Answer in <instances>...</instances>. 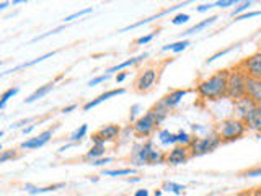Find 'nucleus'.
<instances>
[{"label":"nucleus","mask_w":261,"mask_h":196,"mask_svg":"<svg viewBox=\"0 0 261 196\" xmlns=\"http://www.w3.org/2000/svg\"><path fill=\"white\" fill-rule=\"evenodd\" d=\"M106 154V147L105 145H92V149H90L87 154H85V160H96V159H101L105 157Z\"/></svg>","instance_id":"24"},{"label":"nucleus","mask_w":261,"mask_h":196,"mask_svg":"<svg viewBox=\"0 0 261 196\" xmlns=\"http://www.w3.org/2000/svg\"><path fill=\"white\" fill-rule=\"evenodd\" d=\"M235 196H251V190H245V191H240V193H237Z\"/></svg>","instance_id":"54"},{"label":"nucleus","mask_w":261,"mask_h":196,"mask_svg":"<svg viewBox=\"0 0 261 196\" xmlns=\"http://www.w3.org/2000/svg\"><path fill=\"white\" fill-rule=\"evenodd\" d=\"M186 5H188V2H185V4H178V5H175V7H170V8H167V10L160 12L159 15H153V16H149V18H145V20H141V21H137V23H133V24H129V27L122 28V30H121L119 33H124V31H129V30L139 28V27H144V24H147V23H152V21H155V20L162 18V16H165V15L171 13V12H175V10H179V8H181V7H186Z\"/></svg>","instance_id":"12"},{"label":"nucleus","mask_w":261,"mask_h":196,"mask_svg":"<svg viewBox=\"0 0 261 196\" xmlns=\"http://www.w3.org/2000/svg\"><path fill=\"white\" fill-rule=\"evenodd\" d=\"M111 160H113L111 157H101V159L93 160V162H92V165H95V167H101V165H106V163H110Z\"/></svg>","instance_id":"45"},{"label":"nucleus","mask_w":261,"mask_h":196,"mask_svg":"<svg viewBox=\"0 0 261 196\" xmlns=\"http://www.w3.org/2000/svg\"><path fill=\"white\" fill-rule=\"evenodd\" d=\"M155 149L153 141H145V142H139L134 144L133 152H130V159L136 163V165H149V155Z\"/></svg>","instance_id":"6"},{"label":"nucleus","mask_w":261,"mask_h":196,"mask_svg":"<svg viewBox=\"0 0 261 196\" xmlns=\"http://www.w3.org/2000/svg\"><path fill=\"white\" fill-rule=\"evenodd\" d=\"M253 106H255V102H253L250 96H243V98H240V100L233 102V111L237 114L235 118L245 119V116H247V114L253 110Z\"/></svg>","instance_id":"13"},{"label":"nucleus","mask_w":261,"mask_h":196,"mask_svg":"<svg viewBox=\"0 0 261 196\" xmlns=\"http://www.w3.org/2000/svg\"><path fill=\"white\" fill-rule=\"evenodd\" d=\"M136 168H111V170H103L105 177H126V175H134Z\"/></svg>","instance_id":"28"},{"label":"nucleus","mask_w":261,"mask_h":196,"mask_svg":"<svg viewBox=\"0 0 261 196\" xmlns=\"http://www.w3.org/2000/svg\"><path fill=\"white\" fill-rule=\"evenodd\" d=\"M92 142H93V145H105L106 142L103 141V137L100 136V134H92Z\"/></svg>","instance_id":"46"},{"label":"nucleus","mask_w":261,"mask_h":196,"mask_svg":"<svg viewBox=\"0 0 261 196\" xmlns=\"http://www.w3.org/2000/svg\"><path fill=\"white\" fill-rule=\"evenodd\" d=\"M243 177H248V178H256V177H261V167H256V168H251V170L243 172Z\"/></svg>","instance_id":"41"},{"label":"nucleus","mask_w":261,"mask_h":196,"mask_svg":"<svg viewBox=\"0 0 261 196\" xmlns=\"http://www.w3.org/2000/svg\"><path fill=\"white\" fill-rule=\"evenodd\" d=\"M247 96H250L255 105H261V80L250 79L247 80Z\"/></svg>","instance_id":"16"},{"label":"nucleus","mask_w":261,"mask_h":196,"mask_svg":"<svg viewBox=\"0 0 261 196\" xmlns=\"http://www.w3.org/2000/svg\"><path fill=\"white\" fill-rule=\"evenodd\" d=\"M152 111L155 113V116H157V121H159V125H162V122L165 121V118L168 116V113H170V110H168L167 106L163 105L162 102L155 103V105L152 106Z\"/></svg>","instance_id":"25"},{"label":"nucleus","mask_w":261,"mask_h":196,"mask_svg":"<svg viewBox=\"0 0 261 196\" xmlns=\"http://www.w3.org/2000/svg\"><path fill=\"white\" fill-rule=\"evenodd\" d=\"M153 194H155V196H162V190H155Z\"/></svg>","instance_id":"57"},{"label":"nucleus","mask_w":261,"mask_h":196,"mask_svg":"<svg viewBox=\"0 0 261 196\" xmlns=\"http://www.w3.org/2000/svg\"><path fill=\"white\" fill-rule=\"evenodd\" d=\"M193 136L190 133H186V131H178L176 133V145H183V147H190L191 142H193Z\"/></svg>","instance_id":"29"},{"label":"nucleus","mask_w":261,"mask_h":196,"mask_svg":"<svg viewBox=\"0 0 261 196\" xmlns=\"http://www.w3.org/2000/svg\"><path fill=\"white\" fill-rule=\"evenodd\" d=\"M247 72L242 69V65L228 69V79H227V98L237 102L240 98L247 96Z\"/></svg>","instance_id":"2"},{"label":"nucleus","mask_w":261,"mask_h":196,"mask_svg":"<svg viewBox=\"0 0 261 196\" xmlns=\"http://www.w3.org/2000/svg\"><path fill=\"white\" fill-rule=\"evenodd\" d=\"M190 147L175 145L170 152H167V163L168 165H181V163H186L190 160Z\"/></svg>","instance_id":"10"},{"label":"nucleus","mask_w":261,"mask_h":196,"mask_svg":"<svg viewBox=\"0 0 261 196\" xmlns=\"http://www.w3.org/2000/svg\"><path fill=\"white\" fill-rule=\"evenodd\" d=\"M188 20H190V15H188V13H178V15L173 16V18H171V23H173V24H185Z\"/></svg>","instance_id":"36"},{"label":"nucleus","mask_w":261,"mask_h":196,"mask_svg":"<svg viewBox=\"0 0 261 196\" xmlns=\"http://www.w3.org/2000/svg\"><path fill=\"white\" fill-rule=\"evenodd\" d=\"M190 46V41L188 39H181V41H176V43H171L162 47V51H171V53H181L185 49Z\"/></svg>","instance_id":"26"},{"label":"nucleus","mask_w":261,"mask_h":196,"mask_svg":"<svg viewBox=\"0 0 261 196\" xmlns=\"http://www.w3.org/2000/svg\"><path fill=\"white\" fill-rule=\"evenodd\" d=\"M92 12H93L92 8H84V10H79V12H75V13H72V15H69V16H65V18H64V23H69V21H72V20L80 18V16L88 15V13H92Z\"/></svg>","instance_id":"34"},{"label":"nucleus","mask_w":261,"mask_h":196,"mask_svg":"<svg viewBox=\"0 0 261 196\" xmlns=\"http://www.w3.org/2000/svg\"><path fill=\"white\" fill-rule=\"evenodd\" d=\"M16 155H18V152H16L15 149L2 151V154H0V163H5L7 160H12V159L16 157Z\"/></svg>","instance_id":"35"},{"label":"nucleus","mask_w":261,"mask_h":196,"mask_svg":"<svg viewBox=\"0 0 261 196\" xmlns=\"http://www.w3.org/2000/svg\"><path fill=\"white\" fill-rule=\"evenodd\" d=\"M98 134L103 137L105 142L114 141V139H118L121 136V128L118 125H105L98 129Z\"/></svg>","instance_id":"18"},{"label":"nucleus","mask_w":261,"mask_h":196,"mask_svg":"<svg viewBox=\"0 0 261 196\" xmlns=\"http://www.w3.org/2000/svg\"><path fill=\"white\" fill-rule=\"evenodd\" d=\"M245 125H247V129L253 131V133L261 134V105H255L253 110L245 116Z\"/></svg>","instance_id":"11"},{"label":"nucleus","mask_w":261,"mask_h":196,"mask_svg":"<svg viewBox=\"0 0 261 196\" xmlns=\"http://www.w3.org/2000/svg\"><path fill=\"white\" fill-rule=\"evenodd\" d=\"M65 28V24H62V27H57V28H54V30H51V31H47L46 35H43V36H38V38H35L33 41H41V39H44V38H47V36H53V35H56V33H59V31H62Z\"/></svg>","instance_id":"40"},{"label":"nucleus","mask_w":261,"mask_h":196,"mask_svg":"<svg viewBox=\"0 0 261 196\" xmlns=\"http://www.w3.org/2000/svg\"><path fill=\"white\" fill-rule=\"evenodd\" d=\"M35 128H36V125H30L28 128H23V134H30Z\"/></svg>","instance_id":"52"},{"label":"nucleus","mask_w":261,"mask_h":196,"mask_svg":"<svg viewBox=\"0 0 261 196\" xmlns=\"http://www.w3.org/2000/svg\"><path fill=\"white\" fill-rule=\"evenodd\" d=\"M261 15V10H256V12H247L240 16H237L235 21H240V20H248V18H255V16H259Z\"/></svg>","instance_id":"39"},{"label":"nucleus","mask_w":261,"mask_h":196,"mask_svg":"<svg viewBox=\"0 0 261 196\" xmlns=\"http://www.w3.org/2000/svg\"><path fill=\"white\" fill-rule=\"evenodd\" d=\"M220 144H222V139L217 133H211L204 137H194L190 145V154L191 157H201V155L214 152Z\"/></svg>","instance_id":"4"},{"label":"nucleus","mask_w":261,"mask_h":196,"mask_svg":"<svg viewBox=\"0 0 261 196\" xmlns=\"http://www.w3.org/2000/svg\"><path fill=\"white\" fill-rule=\"evenodd\" d=\"M253 5V2H250V0H248V2H242L239 7H235L233 8V12H232V16H233V18H237V16H240V15H243V13H247L248 12V8Z\"/></svg>","instance_id":"33"},{"label":"nucleus","mask_w":261,"mask_h":196,"mask_svg":"<svg viewBox=\"0 0 261 196\" xmlns=\"http://www.w3.org/2000/svg\"><path fill=\"white\" fill-rule=\"evenodd\" d=\"M240 65L250 79L261 80V51H256L251 56H248L247 59H243L240 62Z\"/></svg>","instance_id":"7"},{"label":"nucleus","mask_w":261,"mask_h":196,"mask_svg":"<svg viewBox=\"0 0 261 196\" xmlns=\"http://www.w3.org/2000/svg\"><path fill=\"white\" fill-rule=\"evenodd\" d=\"M126 182H127V183H137V182H141V177H136V178H126Z\"/></svg>","instance_id":"53"},{"label":"nucleus","mask_w":261,"mask_h":196,"mask_svg":"<svg viewBox=\"0 0 261 196\" xmlns=\"http://www.w3.org/2000/svg\"><path fill=\"white\" fill-rule=\"evenodd\" d=\"M77 108V105L75 103H72V105H69V106H65V108H62V113L65 114V113H70V111H73Z\"/></svg>","instance_id":"49"},{"label":"nucleus","mask_w":261,"mask_h":196,"mask_svg":"<svg viewBox=\"0 0 261 196\" xmlns=\"http://www.w3.org/2000/svg\"><path fill=\"white\" fill-rule=\"evenodd\" d=\"M237 2L235 0H219V2L214 4V7H219V8H227V7H232L235 5Z\"/></svg>","instance_id":"44"},{"label":"nucleus","mask_w":261,"mask_h":196,"mask_svg":"<svg viewBox=\"0 0 261 196\" xmlns=\"http://www.w3.org/2000/svg\"><path fill=\"white\" fill-rule=\"evenodd\" d=\"M217 18H219L217 15H212V16H209V18L202 20V21H199V23H196L194 27L188 28L185 33H181V38H183V36H190V35H194V33H198V31H202L204 28H207V27H211V24H214Z\"/></svg>","instance_id":"20"},{"label":"nucleus","mask_w":261,"mask_h":196,"mask_svg":"<svg viewBox=\"0 0 261 196\" xmlns=\"http://www.w3.org/2000/svg\"><path fill=\"white\" fill-rule=\"evenodd\" d=\"M124 93H126V90H124V88H114V90H108V92H105V93H101L100 96H96L95 100H92V102L85 103V105H84V111H88V110L95 108V106H98V105L103 103V102H106V100H110V98H113V96L124 95Z\"/></svg>","instance_id":"15"},{"label":"nucleus","mask_w":261,"mask_h":196,"mask_svg":"<svg viewBox=\"0 0 261 196\" xmlns=\"http://www.w3.org/2000/svg\"><path fill=\"white\" fill-rule=\"evenodd\" d=\"M188 93H190V90H173V92H170L163 98H160V102L165 105L168 110H173L175 106H178L179 103H181V100Z\"/></svg>","instance_id":"14"},{"label":"nucleus","mask_w":261,"mask_h":196,"mask_svg":"<svg viewBox=\"0 0 261 196\" xmlns=\"http://www.w3.org/2000/svg\"><path fill=\"white\" fill-rule=\"evenodd\" d=\"M150 193H149V190H145V188H144V190H137L133 196H149Z\"/></svg>","instance_id":"50"},{"label":"nucleus","mask_w":261,"mask_h":196,"mask_svg":"<svg viewBox=\"0 0 261 196\" xmlns=\"http://www.w3.org/2000/svg\"><path fill=\"white\" fill-rule=\"evenodd\" d=\"M61 188H65V183H54V185H49V186H33V185H24V191L30 193V194H41V193H47V191H57Z\"/></svg>","instance_id":"21"},{"label":"nucleus","mask_w":261,"mask_h":196,"mask_svg":"<svg viewBox=\"0 0 261 196\" xmlns=\"http://www.w3.org/2000/svg\"><path fill=\"white\" fill-rule=\"evenodd\" d=\"M211 8H214V4H204V5H199L198 8H196V12L202 13V12H207V10H211Z\"/></svg>","instance_id":"47"},{"label":"nucleus","mask_w":261,"mask_h":196,"mask_svg":"<svg viewBox=\"0 0 261 196\" xmlns=\"http://www.w3.org/2000/svg\"><path fill=\"white\" fill-rule=\"evenodd\" d=\"M216 133L222 139V142H232L245 136V133H247V125H245L243 119L233 116L220 122Z\"/></svg>","instance_id":"3"},{"label":"nucleus","mask_w":261,"mask_h":196,"mask_svg":"<svg viewBox=\"0 0 261 196\" xmlns=\"http://www.w3.org/2000/svg\"><path fill=\"white\" fill-rule=\"evenodd\" d=\"M259 33H261V30H259Z\"/></svg>","instance_id":"58"},{"label":"nucleus","mask_w":261,"mask_h":196,"mask_svg":"<svg viewBox=\"0 0 261 196\" xmlns=\"http://www.w3.org/2000/svg\"><path fill=\"white\" fill-rule=\"evenodd\" d=\"M139 110H141V105H133V106H130V111H129V119L133 121V122H136V116H137Z\"/></svg>","instance_id":"43"},{"label":"nucleus","mask_w":261,"mask_h":196,"mask_svg":"<svg viewBox=\"0 0 261 196\" xmlns=\"http://www.w3.org/2000/svg\"><path fill=\"white\" fill-rule=\"evenodd\" d=\"M159 126V121L152 108L147 111L144 116L137 118L136 122H133V133L139 137H150V134L155 131V128Z\"/></svg>","instance_id":"5"},{"label":"nucleus","mask_w":261,"mask_h":196,"mask_svg":"<svg viewBox=\"0 0 261 196\" xmlns=\"http://www.w3.org/2000/svg\"><path fill=\"white\" fill-rule=\"evenodd\" d=\"M8 5H10L8 2H2V4H0V10H5V8H7Z\"/></svg>","instance_id":"56"},{"label":"nucleus","mask_w":261,"mask_h":196,"mask_svg":"<svg viewBox=\"0 0 261 196\" xmlns=\"http://www.w3.org/2000/svg\"><path fill=\"white\" fill-rule=\"evenodd\" d=\"M251 196H261V186L255 188V190H251Z\"/></svg>","instance_id":"55"},{"label":"nucleus","mask_w":261,"mask_h":196,"mask_svg":"<svg viewBox=\"0 0 261 196\" xmlns=\"http://www.w3.org/2000/svg\"><path fill=\"white\" fill-rule=\"evenodd\" d=\"M159 141L162 145H173L176 144V133H171L168 129L159 131Z\"/></svg>","instance_id":"23"},{"label":"nucleus","mask_w":261,"mask_h":196,"mask_svg":"<svg viewBox=\"0 0 261 196\" xmlns=\"http://www.w3.org/2000/svg\"><path fill=\"white\" fill-rule=\"evenodd\" d=\"M54 54H56L54 51H53V53H46V54L39 56V57H36V59H33V61H30V62H24V64H21V65H16V67H13L12 70H8V72H16V70H21V69L31 67V65H36L38 62H43L44 59H47V57H53Z\"/></svg>","instance_id":"27"},{"label":"nucleus","mask_w":261,"mask_h":196,"mask_svg":"<svg viewBox=\"0 0 261 196\" xmlns=\"http://www.w3.org/2000/svg\"><path fill=\"white\" fill-rule=\"evenodd\" d=\"M147 57H149V53H142V54H139V56H136V57H130V59H127V61H124V62L113 65V67H110L108 70H106V74H110V76H111L113 72H121L122 69L129 67V65H136V64H139V62L145 61Z\"/></svg>","instance_id":"17"},{"label":"nucleus","mask_w":261,"mask_h":196,"mask_svg":"<svg viewBox=\"0 0 261 196\" xmlns=\"http://www.w3.org/2000/svg\"><path fill=\"white\" fill-rule=\"evenodd\" d=\"M157 36V33H150V35H145V36H141V38H137L136 39V44L139 46H142V44H147V43H150V41Z\"/></svg>","instance_id":"38"},{"label":"nucleus","mask_w":261,"mask_h":196,"mask_svg":"<svg viewBox=\"0 0 261 196\" xmlns=\"http://www.w3.org/2000/svg\"><path fill=\"white\" fill-rule=\"evenodd\" d=\"M31 119L30 118H27V119H21V121H18V122H15V125H12V128L15 129V128H21L23 125H28Z\"/></svg>","instance_id":"48"},{"label":"nucleus","mask_w":261,"mask_h":196,"mask_svg":"<svg viewBox=\"0 0 261 196\" xmlns=\"http://www.w3.org/2000/svg\"><path fill=\"white\" fill-rule=\"evenodd\" d=\"M110 77H111L110 74H103V76H98V77H95V79H92V80L88 82V87H95L98 84H101V82H106Z\"/></svg>","instance_id":"37"},{"label":"nucleus","mask_w":261,"mask_h":196,"mask_svg":"<svg viewBox=\"0 0 261 196\" xmlns=\"http://www.w3.org/2000/svg\"><path fill=\"white\" fill-rule=\"evenodd\" d=\"M162 163H167V154L155 147L149 155V165H162Z\"/></svg>","instance_id":"22"},{"label":"nucleus","mask_w":261,"mask_h":196,"mask_svg":"<svg viewBox=\"0 0 261 196\" xmlns=\"http://www.w3.org/2000/svg\"><path fill=\"white\" fill-rule=\"evenodd\" d=\"M18 92H20V88H18V87H12V88L5 90L4 95H2V100H0V110H4V108H5V105H7V102L10 100V98H13Z\"/></svg>","instance_id":"32"},{"label":"nucleus","mask_w":261,"mask_h":196,"mask_svg":"<svg viewBox=\"0 0 261 196\" xmlns=\"http://www.w3.org/2000/svg\"><path fill=\"white\" fill-rule=\"evenodd\" d=\"M54 82H49V84H46V85H41L39 88H36L35 92H33L28 98H24V103L27 105H30V103H35L36 100H39V98H43V96H46L51 90L54 88Z\"/></svg>","instance_id":"19"},{"label":"nucleus","mask_w":261,"mask_h":196,"mask_svg":"<svg viewBox=\"0 0 261 196\" xmlns=\"http://www.w3.org/2000/svg\"><path fill=\"white\" fill-rule=\"evenodd\" d=\"M159 79L157 69L149 67L139 74V77L136 80V90L137 92H149V90L155 85V82Z\"/></svg>","instance_id":"9"},{"label":"nucleus","mask_w":261,"mask_h":196,"mask_svg":"<svg viewBox=\"0 0 261 196\" xmlns=\"http://www.w3.org/2000/svg\"><path fill=\"white\" fill-rule=\"evenodd\" d=\"M227 79H228V69L219 70L212 74L207 79L201 80L196 85V92L202 98V100H220V98H227Z\"/></svg>","instance_id":"1"},{"label":"nucleus","mask_w":261,"mask_h":196,"mask_svg":"<svg viewBox=\"0 0 261 196\" xmlns=\"http://www.w3.org/2000/svg\"><path fill=\"white\" fill-rule=\"evenodd\" d=\"M87 131H88V126L87 125H82L80 128H77L75 131H73V133L70 134V142L72 144H79L82 139H84L85 136H87Z\"/></svg>","instance_id":"30"},{"label":"nucleus","mask_w":261,"mask_h":196,"mask_svg":"<svg viewBox=\"0 0 261 196\" xmlns=\"http://www.w3.org/2000/svg\"><path fill=\"white\" fill-rule=\"evenodd\" d=\"M126 77H127V74L126 72H121V74H118V76H116V82H118V84H121L122 80H126Z\"/></svg>","instance_id":"51"},{"label":"nucleus","mask_w":261,"mask_h":196,"mask_svg":"<svg viewBox=\"0 0 261 196\" xmlns=\"http://www.w3.org/2000/svg\"><path fill=\"white\" fill-rule=\"evenodd\" d=\"M56 129H57V126L49 128V129L43 131L41 134H38V136H35V137L27 139V141H23V142L20 144V149L33 151V149H39V147L46 145L49 141H51V137H53V134H54V131H56Z\"/></svg>","instance_id":"8"},{"label":"nucleus","mask_w":261,"mask_h":196,"mask_svg":"<svg viewBox=\"0 0 261 196\" xmlns=\"http://www.w3.org/2000/svg\"><path fill=\"white\" fill-rule=\"evenodd\" d=\"M163 191H170V193H175V194H181L186 186L185 185H179V183H175V182H165L163 183Z\"/></svg>","instance_id":"31"},{"label":"nucleus","mask_w":261,"mask_h":196,"mask_svg":"<svg viewBox=\"0 0 261 196\" xmlns=\"http://www.w3.org/2000/svg\"><path fill=\"white\" fill-rule=\"evenodd\" d=\"M232 49H233V47H228V49H225V51H219V53H216L214 56H211V57H209V59L206 61V64H211V62H214L216 59H219V57H222V56H225L227 53H230Z\"/></svg>","instance_id":"42"}]
</instances>
